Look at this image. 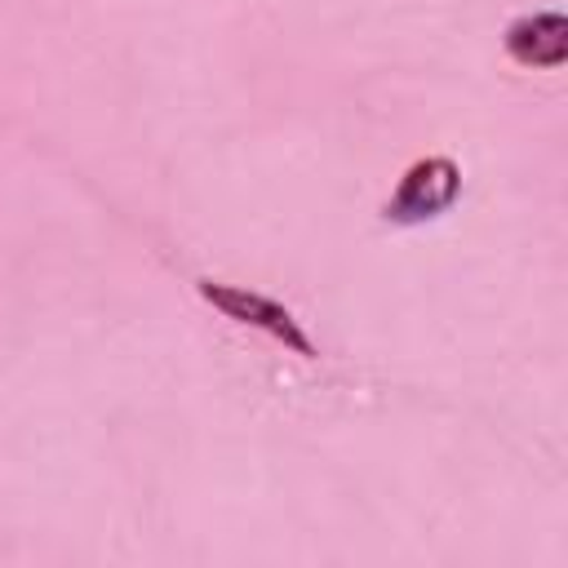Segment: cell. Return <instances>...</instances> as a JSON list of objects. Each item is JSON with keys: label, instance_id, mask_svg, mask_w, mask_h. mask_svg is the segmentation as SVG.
Masks as SVG:
<instances>
[{"label": "cell", "instance_id": "1", "mask_svg": "<svg viewBox=\"0 0 568 568\" xmlns=\"http://www.w3.org/2000/svg\"><path fill=\"white\" fill-rule=\"evenodd\" d=\"M195 293H200L213 311H222L226 320H235V324H244V328H257V333L284 342L293 355H302V359H315V355H320L315 342L306 337V328L297 324V315H293L288 306H280L275 297L253 293V288H244V284H222V280H195Z\"/></svg>", "mask_w": 568, "mask_h": 568}, {"label": "cell", "instance_id": "2", "mask_svg": "<svg viewBox=\"0 0 568 568\" xmlns=\"http://www.w3.org/2000/svg\"><path fill=\"white\" fill-rule=\"evenodd\" d=\"M457 195H462V169L448 155H426V160L404 169L382 217L390 226H422V222L444 217L457 204Z\"/></svg>", "mask_w": 568, "mask_h": 568}, {"label": "cell", "instance_id": "3", "mask_svg": "<svg viewBox=\"0 0 568 568\" xmlns=\"http://www.w3.org/2000/svg\"><path fill=\"white\" fill-rule=\"evenodd\" d=\"M506 53L519 62V67H564L568 62V18L555 13V9H541V13H524L506 27L501 36Z\"/></svg>", "mask_w": 568, "mask_h": 568}]
</instances>
